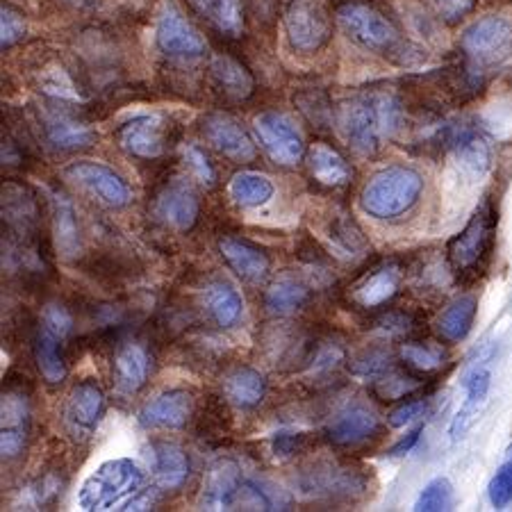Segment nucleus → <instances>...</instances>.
I'll return each instance as SVG.
<instances>
[{"mask_svg": "<svg viewBox=\"0 0 512 512\" xmlns=\"http://www.w3.org/2000/svg\"><path fill=\"white\" fill-rule=\"evenodd\" d=\"M230 198L242 208H260V205L269 203L271 196H274V185L267 176H260V173H237V176L230 180L228 187Z\"/></svg>", "mask_w": 512, "mask_h": 512, "instance_id": "nucleus-36", "label": "nucleus"}, {"mask_svg": "<svg viewBox=\"0 0 512 512\" xmlns=\"http://www.w3.org/2000/svg\"><path fill=\"white\" fill-rule=\"evenodd\" d=\"M214 85L233 101H246L255 92V80L242 62L228 55H214L210 64Z\"/></svg>", "mask_w": 512, "mask_h": 512, "instance_id": "nucleus-23", "label": "nucleus"}, {"mask_svg": "<svg viewBox=\"0 0 512 512\" xmlns=\"http://www.w3.org/2000/svg\"><path fill=\"white\" fill-rule=\"evenodd\" d=\"M487 497L494 508L503 510L512 503V444L506 453V460L501 462L497 474L492 476L490 487H487Z\"/></svg>", "mask_w": 512, "mask_h": 512, "instance_id": "nucleus-40", "label": "nucleus"}, {"mask_svg": "<svg viewBox=\"0 0 512 512\" xmlns=\"http://www.w3.org/2000/svg\"><path fill=\"white\" fill-rule=\"evenodd\" d=\"M421 431H424V426H417L415 431H410L403 440H399L394 444V447L390 449V456H406V453H410L412 449H415V444L419 442V435Z\"/></svg>", "mask_w": 512, "mask_h": 512, "instance_id": "nucleus-50", "label": "nucleus"}, {"mask_svg": "<svg viewBox=\"0 0 512 512\" xmlns=\"http://www.w3.org/2000/svg\"><path fill=\"white\" fill-rule=\"evenodd\" d=\"M192 10L210 21L221 35L239 37L244 32V12L239 0H189Z\"/></svg>", "mask_w": 512, "mask_h": 512, "instance_id": "nucleus-31", "label": "nucleus"}, {"mask_svg": "<svg viewBox=\"0 0 512 512\" xmlns=\"http://www.w3.org/2000/svg\"><path fill=\"white\" fill-rule=\"evenodd\" d=\"M381 433V419L365 403H353L342 410L326 428V437L335 447H358Z\"/></svg>", "mask_w": 512, "mask_h": 512, "instance_id": "nucleus-15", "label": "nucleus"}, {"mask_svg": "<svg viewBox=\"0 0 512 512\" xmlns=\"http://www.w3.org/2000/svg\"><path fill=\"white\" fill-rule=\"evenodd\" d=\"M151 374V358L142 344L128 342L114 355V381L121 392L135 394L142 390Z\"/></svg>", "mask_w": 512, "mask_h": 512, "instance_id": "nucleus-22", "label": "nucleus"}, {"mask_svg": "<svg viewBox=\"0 0 512 512\" xmlns=\"http://www.w3.org/2000/svg\"><path fill=\"white\" fill-rule=\"evenodd\" d=\"M401 289V271L399 267H383L374 271V274L367 276L362 283L355 287L353 292V303L360 305V308L371 310L381 308V305L390 303Z\"/></svg>", "mask_w": 512, "mask_h": 512, "instance_id": "nucleus-25", "label": "nucleus"}, {"mask_svg": "<svg viewBox=\"0 0 512 512\" xmlns=\"http://www.w3.org/2000/svg\"><path fill=\"white\" fill-rule=\"evenodd\" d=\"M399 358L412 374H435L447 362V351L442 344L433 342H403L399 346Z\"/></svg>", "mask_w": 512, "mask_h": 512, "instance_id": "nucleus-37", "label": "nucleus"}, {"mask_svg": "<svg viewBox=\"0 0 512 512\" xmlns=\"http://www.w3.org/2000/svg\"><path fill=\"white\" fill-rule=\"evenodd\" d=\"M203 135L221 155H226L233 162H253L258 155V148H255L249 132L230 114L217 112L205 117Z\"/></svg>", "mask_w": 512, "mask_h": 512, "instance_id": "nucleus-14", "label": "nucleus"}, {"mask_svg": "<svg viewBox=\"0 0 512 512\" xmlns=\"http://www.w3.org/2000/svg\"><path fill=\"white\" fill-rule=\"evenodd\" d=\"M447 146L456 153L462 171L472 176H481L490 167V139L474 126H451Z\"/></svg>", "mask_w": 512, "mask_h": 512, "instance_id": "nucleus-20", "label": "nucleus"}, {"mask_svg": "<svg viewBox=\"0 0 512 512\" xmlns=\"http://www.w3.org/2000/svg\"><path fill=\"white\" fill-rule=\"evenodd\" d=\"M255 132H258L260 144L269 158L283 164V167H292V164L303 158V139L294 123L289 121L285 114L280 112H264L255 119Z\"/></svg>", "mask_w": 512, "mask_h": 512, "instance_id": "nucleus-12", "label": "nucleus"}, {"mask_svg": "<svg viewBox=\"0 0 512 512\" xmlns=\"http://www.w3.org/2000/svg\"><path fill=\"white\" fill-rule=\"evenodd\" d=\"M41 326H46L48 330H53V333H57L66 340L73 330V317L64 305L48 303L44 312H41Z\"/></svg>", "mask_w": 512, "mask_h": 512, "instance_id": "nucleus-42", "label": "nucleus"}, {"mask_svg": "<svg viewBox=\"0 0 512 512\" xmlns=\"http://www.w3.org/2000/svg\"><path fill=\"white\" fill-rule=\"evenodd\" d=\"M66 180L87 189L89 194L96 196L98 201L110 205V208H126L130 203V187L117 171L105 167L101 162L82 160L73 162L69 169L64 171Z\"/></svg>", "mask_w": 512, "mask_h": 512, "instance_id": "nucleus-9", "label": "nucleus"}, {"mask_svg": "<svg viewBox=\"0 0 512 512\" xmlns=\"http://www.w3.org/2000/svg\"><path fill=\"white\" fill-rule=\"evenodd\" d=\"M490 383H492V371L485 365V362H481V365H476L472 371H469V376L465 381L467 399H465V403H462L460 412L451 424L453 440L462 437V433L467 431V426L472 424V419L478 415V408L483 406L485 396H487V392H490Z\"/></svg>", "mask_w": 512, "mask_h": 512, "instance_id": "nucleus-26", "label": "nucleus"}, {"mask_svg": "<svg viewBox=\"0 0 512 512\" xmlns=\"http://www.w3.org/2000/svg\"><path fill=\"white\" fill-rule=\"evenodd\" d=\"M451 506H453V485L449 483V478L437 476L424 487V490H421L419 499L415 503V510L442 512V510H451Z\"/></svg>", "mask_w": 512, "mask_h": 512, "instance_id": "nucleus-38", "label": "nucleus"}, {"mask_svg": "<svg viewBox=\"0 0 512 512\" xmlns=\"http://www.w3.org/2000/svg\"><path fill=\"white\" fill-rule=\"evenodd\" d=\"M242 472L233 460H217L210 467L205 481L203 506L208 510H226L242 492Z\"/></svg>", "mask_w": 512, "mask_h": 512, "instance_id": "nucleus-21", "label": "nucleus"}, {"mask_svg": "<svg viewBox=\"0 0 512 512\" xmlns=\"http://www.w3.org/2000/svg\"><path fill=\"white\" fill-rule=\"evenodd\" d=\"M499 212L490 196L483 198L481 205L474 210L472 217L453 235L447 244V260L458 280H476L490 267L494 242H497Z\"/></svg>", "mask_w": 512, "mask_h": 512, "instance_id": "nucleus-2", "label": "nucleus"}, {"mask_svg": "<svg viewBox=\"0 0 512 512\" xmlns=\"http://www.w3.org/2000/svg\"><path fill=\"white\" fill-rule=\"evenodd\" d=\"M387 369L385 351H369L353 362V374L358 376H381Z\"/></svg>", "mask_w": 512, "mask_h": 512, "instance_id": "nucleus-47", "label": "nucleus"}, {"mask_svg": "<svg viewBox=\"0 0 512 512\" xmlns=\"http://www.w3.org/2000/svg\"><path fill=\"white\" fill-rule=\"evenodd\" d=\"M26 30L28 26L23 14L10 5H3V10H0V46H3V51L21 41Z\"/></svg>", "mask_w": 512, "mask_h": 512, "instance_id": "nucleus-41", "label": "nucleus"}, {"mask_svg": "<svg viewBox=\"0 0 512 512\" xmlns=\"http://www.w3.org/2000/svg\"><path fill=\"white\" fill-rule=\"evenodd\" d=\"M287 41L299 53H317L328 44L330 21L326 12L312 0H292L285 12Z\"/></svg>", "mask_w": 512, "mask_h": 512, "instance_id": "nucleus-7", "label": "nucleus"}, {"mask_svg": "<svg viewBox=\"0 0 512 512\" xmlns=\"http://www.w3.org/2000/svg\"><path fill=\"white\" fill-rule=\"evenodd\" d=\"M219 251L228 267L246 283H262L269 276L271 262L260 246L239 237H224L219 242Z\"/></svg>", "mask_w": 512, "mask_h": 512, "instance_id": "nucleus-19", "label": "nucleus"}, {"mask_svg": "<svg viewBox=\"0 0 512 512\" xmlns=\"http://www.w3.org/2000/svg\"><path fill=\"white\" fill-rule=\"evenodd\" d=\"M30 406L23 392H3V431H0V453L3 460H14L28 444Z\"/></svg>", "mask_w": 512, "mask_h": 512, "instance_id": "nucleus-16", "label": "nucleus"}, {"mask_svg": "<svg viewBox=\"0 0 512 512\" xmlns=\"http://www.w3.org/2000/svg\"><path fill=\"white\" fill-rule=\"evenodd\" d=\"M194 412V399L187 390H167L148 401L139 412V424L144 428H183Z\"/></svg>", "mask_w": 512, "mask_h": 512, "instance_id": "nucleus-17", "label": "nucleus"}, {"mask_svg": "<svg viewBox=\"0 0 512 512\" xmlns=\"http://www.w3.org/2000/svg\"><path fill=\"white\" fill-rule=\"evenodd\" d=\"M53 235L62 258H76L80 253V230L73 205L64 196H53Z\"/></svg>", "mask_w": 512, "mask_h": 512, "instance_id": "nucleus-33", "label": "nucleus"}, {"mask_svg": "<svg viewBox=\"0 0 512 512\" xmlns=\"http://www.w3.org/2000/svg\"><path fill=\"white\" fill-rule=\"evenodd\" d=\"M431 3L435 7V12L449 23L465 19V16L469 12H474L476 7V0H431Z\"/></svg>", "mask_w": 512, "mask_h": 512, "instance_id": "nucleus-45", "label": "nucleus"}, {"mask_svg": "<svg viewBox=\"0 0 512 512\" xmlns=\"http://www.w3.org/2000/svg\"><path fill=\"white\" fill-rule=\"evenodd\" d=\"M299 442H301V435L276 433V437H274V453H276V456H280V458H289L296 449H299Z\"/></svg>", "mask_w": 512, "mask_h": 512, "instance_id": "nucleus-49", "label": "nucleus"}, {"mask_svg": "<svg viewBox=\"0 0 512 512\" xmlns=\"http://www.w3.org/2000/svg\"><path fill=\"white\" fill-rule=\"evenodd\" d=\"M335 239L337 244L342 246L344 251H349L351 255H362L367 251V239L362 237L360 228L353 224V221H342L340 226L333 228V235H330Z\"/></svg>", "mask_w": 512, "mask_h": 512, "instance_id": "nucleus-43", "label": "nucleus"}, {"mask_svg": "<svg viewBox=\"0 0 512 512\" xmlns=\"http://www.w3.org/2000/svg\"><path fill=\"white\" fill-rule=\"evenodd\" d=\"M119 146L132 158L155 160L164 153V130L158 117H137L117 132Z\"/></svg>", "mask_w": 512, "mask_h": 512, "instance_id": "nucleus-18", "label": "nucleus"}, {"mask_svg": "<svg viewBox=\"0 0 512 512\" xmlns=\"http://www.w3.org/2000/svg\"><path fill=\"white\" fill-rule=\"evenodd\" d=\"M424 192V178L410 167H387L369 180L360 194V205L369 217L392 221L408 214Z\"/></svg>", "mask_w": 512, "mask_h": 512, "instance_id": "nucleus-3", "label": "nucleus"}, {"mask_svg": "<svg viewBox=\"0 0 512 512\" xmlns=\"http://www.w3.org/2000/svg\"><path fill=\"white\" fill-rule=\"evenodd\" d=\"M224 394L233 406L249 410L262 403L264 394H267V381H264L260 371L251 367H237L226 376Z\"/></svg>", "mask_w": 512, "mask_h": 512, "instance_id": "nucleus-27", "label": "nucleus"}, {"mask_svg": "<svg viewBox=\"0 0 512 512\" xmlns=\"http://www.w3.org/2000/svg\"><path fill=\"white\" fill-rule=\"evenodd\" d=\"M155 41L160 51L169 57H201L205 53V39L176 7L167 5L155 28Z\"/></svg>", "mask_w": 512, "mask_h": 512, "instance_id": "nucleus-13", "label": "nucleus"}, {"mask_svg": "<svg viewBox=\"0 0 512 512\" xmlns=\"http://www.w3.org/2000/svg\"><path fill=\"white\" fill-rule=\"evenodd\" d=\"M185 160L189 164V169H192L194 176L201 180L205 185H214V169L210 160L205 158L203 151H198L196 146H187L185 148Z\"/></svg>", "mask_w": 512, "mask_h": 512, "instance_id": "nucleus-46", "label": "nucleus"}, {"mask_svg": "<svg viewBox=\"0 0 512 512\" xmlns=\"http://www.w3.org/2000/svg\"><path fill=\"white\" fill-rule=\"evenodd\" d=\"M105 412V394L94 381L73 387L64 406V426L73 440L85 442L96 433Z\"/></svg>", "mask_w": 512, "mask_h": 512, "instance_id": "nucleus-10", "label": "nucleus"}, {"mask_svg": "<svg viewBox=\"0 0 512 512\" xmlns=\"http://www.w3.org/2000/svg\"><path fill=\"white\" fill-rule=\"evenodd\" d=\"M153 469L162 490H178V487L185 485L192 465H189V456L183 447L173 442H155Z\"/></svg>", "mask_w": 512, "mask_h": 512, "instance_id": "nucleus-24", "label": "nucleus"}, {"mask_svg": "<svg viewBox=\"0 0 512 512\" xmlns=\"http://www.w3.org/2000/svg\"><path fill=\"white\" fill-rule=\"evenodd\" d=\"M412 326H415V319H412L408 312H390V315H385L381 321H378V330L390 337L406 335L410 333Z\"/></svg>", "mask_w": 512, "mask_h": 512, "instance_id": "nucleus-48", "label": "nucleus"}, {"mask_svg": "<svg viewBox=\"0 0 512 512\" xmlns=\"http://www.w3.org/2000/svg\"><path fill=\"white\" fill-rule=\"evenodd\" d=\"M406 121L403 103L392 92H371L351 98L340 112L346 142L362 155H374L399 135Z\"/></svg>", "mask_w": 512, "mask_h": 512, "instance_id": "nucleus-1", "label": "nucleus"}, {"mask_svg": "<svg viewBox=\"0 0 512 512\" xmlns=\"http://www.w3.org/2000/svg\"><path fill=\"white\" fill-rule=\"evenodd\" d=\"M153 217L167 228L187 233L196 226L198 217H201V201L194 192L192 185L185 180H171L169 185L160 189L153 203Z\"/></svg>", "mask_w": 512, "mask_h": 512, "instance_id": "nucleus-11", "label": "nucleus"}, {"mask_svg": "<svg viewBox=\"0 0 512 512\" xmlns=\"http://www.w3.org/2000/svg\"><path fill=\"white\" fill-rule=\"evenodd\" d=\"M337 21L342 23L355 44L367 48L371 53L392 57V60L406 62L410 55V44L403 39L401 30L387 19L383 12L367 3H346L337 10Z\"/></svg>", "mask_w": 512, "mask_h": 512, "instance_id": "nucleus-5", "label": "nucleus"}, {"mask_svg": "<svg viewBox=\"0 0 512 512\" xmlns=\"http://www.w3.org/2000/svg\"><path fill=\"white\" fill-rule=\"evenodd\" d=\"M46 137L55 148H62V151H78V148H85L94 144V130L85 126V123L69 117L64 112H55L46 117Z\"/></svg>", "mask_w": 512, "mask_h": 512, "instance_id": "nucleus-30", "label": "nucleus"}, {"mask_svg": "<svg viewBox=\"0 0 512 512\" xmlns=\"http://www.w3.org/2000/svg\"><path fill=\"white\" fill-rule=\"evenodd\" d=\"M203 305L214 324L221 328L235 326L244 310L242 296H239L237 289H233L228 283H210L205 287Z\"/></svg>", "mask_w": 512, "mask_h": 512, "instance_id": "nucleus-32", "label": "nucleus"}, {"mask_svg": "<svg viewBox=\"0 0 512 512\" xmlns=\"http://www.w3.org/2000/svg\"><path fill=\"white\" fill-rule=\"evenodd\" d=\"M460 46L476 64L499 62L512 51V21L506 16H483L465 30Z\"/></svg>", "mask_w": 512, "mask_h": 512, "instance_id": "nucleus-6", "label": "nucleus"}, {"mask_svg": "<svg viewBox=\"0 0 512 512\" xmlns=\"http://www.w3.org/2000/svg\"><path fill=\"white\" fill-rule=\"evenodd\" d=\"M478 312V303L474 296H460L453 303L447 305V310L442 312L440 321H437V330H440L442 340L447 342H462L469 335V330L474 326Z\"/></svg>", "mask_w": 512, "mask_h": 512, "instance_id": "nucleus-34", "label": "nucleus"}, {"mask_svg": "<svg viewBox=\"0 0 512 512\" xmlns=\"http://www.w3.org/2000/svg\"><path fill=\"white\" fill-rule=\"evenodd\" d=\"M144 472L130 458L103 462L96 472L82 483L78 492V506L87 512L114 510L142 494Z\"/></svg>", "mask_w": 512, "mask_h": 512, "instance_id": "nucleus-4", "label": "nucleus"}, {"mask_svg": "<svg viewBox=\"0 0 512 512\" xmlns=\"http://www.w3.org/2000/svg\"><path fill=\"white\" fill-rule=\"evenodd\" d=\"M426 412V401L424 399H408L403 401L401 406H396L390 415H387V424L392 428H403L412 424V421L424 417Z\"/></svg>", "mask_w": 512, "mask_h": 512, "instance_id": "nucleus-44", "label": "nucleus"}, {"mask_svg": "<svg viewBox=\"0 0 512 512\" xmlns=\"http://www.w3.org/2000/svg\"><path fill=\"white\" fill-rule=\"evenodd\" d=\"M308 164L317 183L326 187H344L353 176L349 162H346L335 148H330L324 142L310 146Z\"/></svg>", "mask_w": 512, "mask_h": 512, "instance_id": "nucleus-28", "label": "nucleus"}, {"mask_svg": "<svg viewBox=\"0 0 512 512\" xmlns=\"http://www.w3.org/2000/svg\"><path fill=\"white\" fill-rule=\"evenodd\" d=\"M367 476L362 469L342 467L337 462H321L301 478V490L312 497L353 499L367 492Z\"/></svg>", "mask_w": 512, "mask_h": 512, "instance_id": "nucleus-8", "label": "nucleus"}, {"mask_svg": "<svg viewBox=\"0 0 512 512\" xmlns=\"http://www.w3.org/2000/svg\"><path fill=\"white\" fill-rule=\"evenodd\" d=\"M421 387V381L410 374H403V371H390V374H381L376 381V394L385 401H403L406 396L415 394Z\"/></svg>", "mask_w": 512, "mask_h": 512, "instance_id": "nucleus-39", "label": "nucleus"}, {"mask_svg": "<svg viewBox=\"0 0 512 512\" xmlns=\"http://www.w3.org/2000/svg\"><path fill=\"white\" fill-rule=\"evenodd\" d=\"M310 299L308 285H303L296 278H278L276 283H271L267 292H264V305L274 315H292V312L301 310Z\"/></svg>", "mask_w": 512, "mask_h": 512, "instance_id": "nucleus-35", "label": "nucleus"}, {"mask_svg": "<svg viewBox=\"0 0 512 512\" xmlns=\"http://www.w3.org/2000/svg\"><path fill=\"white\" fill-rule=\"evenodd\" d=\"M62 342H64V337L53 333V330H48L46 326H39V333L35 337V346H32L39 374L44 376V381L51 385H60L66 378V362L62 355Z\"/></svg>", "mask_w": 512, "mask_h": 512, "instance_id": "nucleus-29", "label": "nucleus"}]
</instances>
